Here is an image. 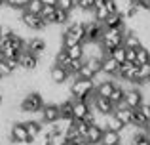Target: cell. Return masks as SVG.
<instances>
[{"mask_svg":"<svg viewBox=\"0 0 150 145\" xmlns=\"http://www.w3.org/2000/svg\"><path fill=\"white\" fill-rule=\"evenodd\" d=\"M150 61V50L146 48V46H139L137 48V59H135V63L137 65H143V63H148Z\"/></svg>","mask_w":150,"mask_h":145,"instance_id":"cell-24","label":"cell"},{"mask_svg":"<svg viewBox=\"0 0 150 145\" xmlns=\"http://www.w3.org/2000/svg\"><path fill=\"white\" fill-rule=\"evenodd\" d=\"M124 31L125 29H106V27H105L103 36H101L99 42H101L103 50H105L106 54H108L110 50H114L116 46L124 44Z\"/></svg>","mask_w":150,"mask_h":145,"instance_id":"cell-2","label":"cell"},{"mask_svg":"<svg viewBox=\"0 0 150 145\" xmlns=\"http://www.w3.org/2000/svg\"><path fill=\"white\" fill-rule=\"evenodd\" d=\"M67 31H70L74 36H78L82 42H84V36H86V23H82V21H69V23H67Z\"/></svg>","mask_w":150,"mask_h":145,"instance_id":"cell-19","label":"cell"},{"mask_svg":"<svg viewBox=\"0 0 150 145\" xmlns=\"http://www.w3.org/2000/svg\"><path fill=\"white\" fill-rule=\"evenodd\" d=\"M103 25L106 29H125V17L122 11H114V14H108V17L103 21Z\"/></svg>","mask_w":150,"mask_h":145,"instance_id":"cell-13","label":"cell"},{"mask_svg":"<svg viewBox=\"0 0 150 145\" xmlns=\"http://www.w3.org/2000/svg\"><path fill=\"white\" fill-rule=\"evenodd\" d=\"M131 124H133V126H137V128H144V124H146V119L141 115L139 109H133V113H131Z\"/></svg>","mask_w":150,"mask_h":145,"instance_id":"cell-29","label":"cell"},{"mask_svg":"<svg viewBox=\"0 0 150 145\" xmlns=\"http://www.w3.org/2000/svg\"><path fill=\"white\" fill-rule=\"evenodd\" d=\"M19 65H21L23 71L30 73V71H36L38 65H40V61H38V56H34L33 52H29L27 48L21 50V54H19Z\"/></svg>","mask_w":150,"mask_h":145,"instance_id":"cell-5","label":"cell"},{"mask_svg":"<svg viewBox=\"0 0 150 145\" xmlns=\"http://www.w3.org/2000/svg\"><path fill=\"white\" fill-rule=\"evenodd\" d=\"M44 96H42L40 92H27L25 96L21 97V103H19V109L25 113H29L30 116L34 115V113H40L42 109H44Z\"/></svg>","mask_w":150,"mask_h":145,"instance_id":"cell-1","label":"cell"},{"mask_svg":"<svg viewBox=\"0 0 150 145\" xmlns=\"http://www.w3.org/2000/svg\"><path fill=\"white\" fill-rule=\"evenodd\" d=\"M46 48H48V44H46V40H44V38H40V36L27 38V50H29V52H33L34 56H38V57H40L42 54L46 52Z\"/></svg>","mask_w":150,"mask_h":145,"instance_id":"cell-15","label":"cell"},{"mask_svg":"<svg viewBox=\"0 0 150 145\" xmlns=\"http://www.w3.org/2000/svg\"><path fill=\"white\" fill-rule=\"evenodd\" d=\"M103 138V128L97 126V124H89L88 134H86V145L88 143H101Z\"/></svg>","mask_w":150,"mask_h":145,"instance_id":"cell-16","label":"cell"},{"mask_svg":"<svg viewBox=\"0 0 150 145\" xmlns=\"http://www.w3.org/2000/svg\"><path fill=\"white\" fill-rule=\"evenodd\" d=\"M124 101L127 103L129 109H137L144 101L143 90H141L139 86H131V88H127V90H125V94H124Z\"/></svg>","mask_w":150,"mask_h":145,"instance_id":"cell-8","label":"cell"},{"mask_svg":"<svg viewBox=\"0 0 150 145\" xmlns=\"http://www.w3.org/2000/svg\"><path fill=\"white\" fill-rule=\"evenodd\" d=\"M29 0H6V6H10L11 10H25Z\"/></svg>","mask_w":150,"mask_h":145,"instance_id":"cell-32","label":"cell"},{"mask_svg":"<svg viewBox=\"0 0 150 145\" xmlns=\"http://www.w3.org/2000/svg\"><path fill=\"white\" fill-rule=\"evenodd\" d=\"M19 19H21V23L27 27V29L34 31V33L46 31V29H48V25H50V23L46 21V19H42L38 14H30V11H27V10H21V15H19Z\"/></svg>","mask_w":150,"mask_h":145,"instance_id":"cell-3","label":"cell"},{"mask_svg":"<svg viewBox=\"0 0 150 145\" xmlns=\"http://www.w3.org/2000/svg\"><path fill=\"white\" fill-rule=\"evenodd\" d=\"M118 69H120V63H118L110 54H105L103 59H101V73L106 74V76H110V78H116Z\"/></svg>","mask_w":150,"mask_h":145,"instance_id":"cell-9","label":"cell"},{"mask_svg":"<svg viewBox=\"0 0 150 145\" xmlns=\"http://www.w3.org/2000/svg\"><path fill=\"white\" fill-rule=\"evenodd\" d=\"M76 6H78V8H82V10H89V11H93V8H95V0H78Z\"/></svg>","mask_w":150,"mask_h":145,"instance_id":"cell-35","label":"cell"},{"mask_svg":"<svg viewBox=\"0 0 150 145\" xmlns=\"http://www.w3.org/2000/svg\"><path fill=\"white\" fill-rule=\"evenodd\" d=\"M91 107L95 109L97 113H101V115H110V113H114V103L108 99V97H103V96H97L93 97V103Z\"/></svg>","mask_w":150,"mask_h":145,"instance_id":"cell-12","label":"cell"},{"mask_svg":"<svg viewBox=\"0 0 150 145\" xmlns=\"http://www.w3.org/2000/svg\"><path fill=\"white\" fill-rule=\"evenodd\" d=\"M27 139H29V134H27L25 122H21V120L11 122L10 124V141H11V145H23Z\"/></svg>","mask_w":150,"mask_h":145,"instance_id":"cell-4","label":"cell"},{"mask_svg":"<svg viewBox=\"0 0 150 145\" xmlns=\"http://www.w3.org/2000/svg\"><path fill=\"white\" fill-rule=\"evenodd\" d=\"M78 42H82L78 36H74L70 31H67V29H63V34H61V44H63V48H70V46H74V44H78Z\"/></svg>","mask_w":150,"mask_h":145,"instance_id":"cell-21","label":"cell"},{"mask_svg":"<svg viewBox=\"0 0 150 145\" xmlns=\"http://www.w3.org/2000/svg\"><path fill=\"white\" fill-rule=\"evenodd\" d=\"M50 78L55 86H61V84H65V82H69V71H67L63 65L53 63L50 67Z\"/></svg>","mask_w":150,"mask_h":145,"instance_id":"cell-11","label":"cell"},{"mask_svg":"<svg viewBox=\"0 0 150 145\" xmlns=\"http://www.w3.org/2000/svg\"><path fill=\"white\" fill-rule=\"evenodd\" d=\"M148 138H150V132H148Z\"/></svg>","mask_w":150,"mask_h":145,"instance_id":"cell-44","label":"cell"},{"mask_svg":"<svg viewBox=\"0 0 150 145\" xmlns=\"http://www.w3.org/2000/svg\"><path fill=\"white\" fill-rule=\"evenodd\" d=\"M40 116H42V122H44V124H53V122H57L59 116H61L59 105H57V103H48V105H44V109L40 111Z\"/></svg>","mask_w":150,"mask_h":145,"instance_id":"cell-10","label":"cell"},{"mask_svg":"<svg viewBox=\"0 0 150 145\" xmlns=\"http://www.w3.org/2000/svg\"><path fill=\"white\" fill-rule=\"evenodd\" d=\"M125 124L122 122L120 119H118L114 113H110V115H106V128H110V130H116V132H122L124 130Z\"/></svg>","mask_w":150,"mask_h":145,"instance_id":"cell-22","label":"cell"},{"mask_svg":"<svg viewBox=\"0 0 150 145\" xmlns=\"http://www.w3.org/2000/svg\"><path fill=\"white\" fill-rule=\"evenodd\" d=\"M103 31H105V25L101 21H89L86 23V36H84V42H99L101 36H103Z\"/></svg>","mask_w":150,"mask_h":145,"instance_id":"cell-7","label":"cell"},{"mask_svg":"<svg viewBox=\"0 0 150 145\" xmlns=\"http://www.w3.org/2000/svg\"><path fill=\"white\" fill-rule=\"evenodd\" d=\"M108 54H110V56H112V57H114V59H116L120 65L125 61V46H124V44L116 46V48H114V50H110Z\"/></svg>","mask_w":150,"mask_h":145,"instance_id":"cell-28","label":"cell"},{"mask_svg":"<svg viewBox=\"0 0 150 145\" xmlns=\"http://www.w3.org/2000/svg\"><path fill=\"white\" fill-rule=\"evenodd\" d=\"M6 76H13V71L6 65V61H0V78H6Z\"/></svg>","mask_w":150,"mask_h":145,"instance_id":"cell-37","label":"cell"},{"mask_svg":"<svg viewBox=\"0 0 150 145\" xmlns=\"http://www.w3.org/2000/svg\"><path fill=\"white\" fill-rule=\"evenodd\" d=\"M44 6H57V0H42Z\"/></svg>","mask_w":150,"mask_h":145,"instance_id":"cell-40","label":"cell"},{"mask_svg":"<svg viewBox=\"0 0 150 145\" xmlns=\"http://www.w3.org/2000/svg\"><path fill=\"white\" fill-rule=\"evenodd\" d=\"M55 8H57V6H44V8H42V11H40V17L46 19V21L50 23V19H51V15H53Z\"/></svg>","mask_w":150,"mask_h":145,"instance_id":"cell-34","label":"cell"},{"mask_svg":"<svg viewBox=\"0 0 150 145\" xmlns=\"http://www.w3.org/2000/svg\"><path fill=\"white\" fill-rule=\"evenodd\" d=\"M42 8H44L42 0H29V4H27L25 10H27V11H30V14H38V15H40Z\"/></svg>","mask_w":150,"mask_h":145,"instance_id":"cell-31","label":"cell"},{"mask_svg":"<svg viewBox=\"0 0 150 145\" xmlns=\"http://www.w3.org/2000/svg\"><path fill=\"white\" fill-rule=\"evenodd\" d=\"M72 99H74V97H72ZM89 109H91V105H89L86 99H74L72 101V119L74 120L84 119V116L89 113Z\"/></svg>","mask_w":150,"mask_h":145,"instance_id":"cell-14","label":"cell"},{"mask_svg":"<svg viewBox=\"0 0 150 145\" xmlns=\"http://www.w3.org/2000/svg\"><path fill=\"white\" fill-rule=\"evenodd\" d=\"M74 6H76L74 0H57V8H61V10H65V11H70Z\"/></svg>","mask_w":150,"mask_h":145,"instance_id":"cell-36","label":"cell"},{"mask_svg":"<svg viewBox=\"0 0 150 145\" xmlns=\"http://www.w3.org/2000/svg\"><path fill=\"white\" fill-rule=\"evenodd\" d=\"M53 59H55V63H57V65H63L65 69L69 67V63H70V57H69V54H67L65 48L57 50V52H55V56H53Z\"/></svg>","mask_w":150,"mask_h":145,"instance_id":"cell-26","label":"cell"},{"mask_svg":"<svg viewBox=\"0 0 150 145\" xmlns=\"http://www.w3.org/2000/svg\"><path fill=\"white\" fill-rule=\"evenodd\" d=\"M65 145H84V143H82V141H67Z\"/></svg>","mask_w":150,"mask_h":145,"instance_id":"cell-41","label":"cell"},{"mask_svg":"<svg viewBox=\"0 0 150 145\" xmlns=\"http://www.w3.org/2000/svg\"><path fill=\"white\" fill-rule=\"evenodd\" d=\"M4 61H6V65L11 69L13 73L21 71V65H19V57H4Z\"/></svg>","mask_w":150,"mask_h":145,"instance_id":"cell-33","label":"cell"},{"mask_svg":"<svg viewBox=\"0 0 150 145\" xmlns=\"http://www.w3.org/2000/svg\"><path fill=\"white\" fill-rule=\"evenodd\" d=\"M2 105H4V94L0 92V107H2Z\"/></svg>","mask_w":150,"mask_h":145,"instance_id":"cell-42","label":"cell"},{"mask_svg":"<svg viewBox=\"0 0 150 145\" xmlns=\"http://www.w3.org/2000/svg\"><path fill=\"white\" fill-rule=\"evenodd\" d=\"M131 113H133V109H129V107L114 109V115H116V116H118V119H120L124 124H131Z\"/></svg>","mask_w":150,"mask_h":145,"instance_id":"cell-25","label":"cell"},{"mask_svg":"<svg viewBox=\"0 0 150 145\" xmlns=\"http://www.w3.org/2000/svg\"><path fill=\"white\" fill-rule=\"evenodd\" d=\"M112 145H122V143H112Z\"/></svg>","mask_w":150,"mask_h":145,"instance_id":"cell-43","label":"cell"},{"mask_svg":"<svg viewBox=\"0 0 150 145\" xmlns=\"http://www.w3.org/2000/svg\"><path fill=\"white\" fill-rule=\"evenodd\" d=\"M137 69H139V65L135 61H124L120 65V69H118L116 78L127 80V82H137Z\"/></svg>","mask_w":150,"mask_h":145,"instance_id":"cell-6","label":"cell"},{"mask_svg":"<svg viewBox=\"0 0 150 145\" xmlns=\"http://www.w3.org/2000/svg\"><path fill=\"white\" fill-rule=\"evenodd\" d=\"M129 145H150V138H148V132L144 128H137L135 134H133Z\"/></svg>","mask_w":150,"mask_h":145,"instance_id":"cell-20","label":"cell"},{"mask_svg":"<svg viewBox=\"0 0 150 145\" xmlns=\"http://www.w3.org/2000/svg\"><path fill=\"white\" fill-rule=\"evenodd\" d=\"M69 21H70V19H69V11L61 10V8H55L53 15H51V19H50L51 25H57V27H65Z\"/></svg>","mask_w":150,"mask_h":145,"instance_id":"cell-18","label":"cell"},{"mask_svg":"<svg viewBox=\"0 0 150 145\" xmlns=\"http://www.w3.org/2000/svg\"><path fill=\"white\" fill-rule=\"evenodd\" d=\"M137 59V50L135 48H125V61H135Z\"/></svg>","mask_w":150,"mask_h":145,"instance_id":"cell-38","label":"cell"},{"mask_svg":"<svg viewBox=\"0 0 150 145\" xmlns=\"http://www.w3.org/2000/svg\"><path fill=\"white\" fill-rule=\"evenodd\" d=\"M65 50L70 59H82L84 57V42H78V44L70 46V48H65Z\"/></svg>","mask_w":150,"mask_h":145,"instance_id":"cell-23","label":"cell"},{"mask_svg":"<svg viewBox=\"0 0 150 145\" xmlns=\"http://www.w3.org/2000/svg\"><path fill=\"white\" fill-rule=\"evenodd\" d=\"M124 94H125V90H124V88H122V86H120V84L116 82V86H114L112 94L108 96V99L112 101L114 105H116V103H120V101H124Z\"/></svg>","mask_w":150,"mask_h":145,"instance_id":"cell-27","label":"cell"},{"mask_svg":"<svg viewBox=\"0 0 150 145\" xmlns=\"http://www.w3.org/2000/svg\"><path fill=\"white\" fill-rule=\"evenodd\" d=\"M76 76L78 78H91V80H93V78H95V73H93L91 69H89V65L84 61V63H82V67H80V71L76 73Z\"/></svg>","mask_w":150,"mask_h":145,"instance_id":"cell-30","label":"cell"},{"mask_svg":"<svg viewBox=\"0 0 150 145\" xmlns=\"http://www.w3.org/2000/svg\"><path fill=\"white\" fill-rule=\"evenodd\" d=\"M105 6H106V10H108V14H114V11H118L116 0H105Z\"/></svg>","mask_w":150,"mask_h":145,"instance_id":"cell-39","label":"cell"},{"mask_svg":"<svg viewBox=\"0 0 150 145\" xmlns=\"http://www.w3.org/2000/svg\"><path fill=\"white\" fill-rule=\"evenodd\" d=\"M112 143H122L120 132L105 128V130H103V138H101V145H112Z\"/></svg>","mask_w":150,"mask_h":145,"instance_id":"cell-17","label":"cell"}]
</instances>
